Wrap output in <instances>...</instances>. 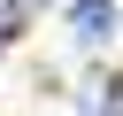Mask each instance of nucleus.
I'll return each mask as SVG.
<instances>
[{
    "mask_svg": "<svg viewBox=\"0 0 123 116\" xmlns=\"http://www.w3.org/2000/svg\"><path fill=\"white\" fill-rule=\"evenodd\" d=\"M77 116H123V77L92 70V77L77 85Z\"/></svg>",
    "mask_w": 123,
    "mask_h": 116,
    "instance_id": "nucleus-2",
    "label": "nucleus"
},
{
    "mask_svg": "<svg viewBox=\"0 0 123 116\" xmlns=\"http://www.w3.org/2000/svg\"><path fill=\"white\" fill-rule=\"evenodd\" d=\"M115 31H123V8H115V0H69V39H77L85 54L108 46Z\"/></svg>",
    "mask_w": 123,
    "mask_h": 116,
    "instance_id": "nucleus-1",
    "label": "nucleus"
},
{
    "mask_svg": "<svg viewBox=\"0 0 123 116\" xmlns=\"http://www.w3.org/2000/svg\"><path fill=\"white\" fill-rule=\"evenodd\" d=\"M8 39H15V8L0 0V46H8Z\"/></svg>",
    "mask_w": 123,
    "mask_h": 116,
    "instance_id": "nucleus-4",
    "label": "nucleus"
},
{
    "mask_svg": "<svg viewBox=\"0 0 123 116\" xmlns=\"http://www.w3.org/2000/svg\"><path fill=\"white\" fill-rule=\"evenodd\" d=\"M8 8H15V23H31V15H38V8H54V0H8Z\"/></svg>",
    "mask_w": 123,
    "mask_h": 116,
    "instance_id": "nucleus-3",
    "label": "nucleus"
}]
</instances>
